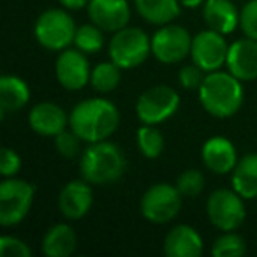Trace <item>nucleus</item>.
I'll return each instance as SVG.
<instances>
[{
    "label": "nucleus",
    "mask_w": 257,
    "mask_h": 257,
    "mask_svg": "<svg viewBox=\"0 0 257 257\" xmlns=\"http://www.w3.org/2000/svg\"><path fill=\"white\" fill-rule=\"evenodd\" d=\"M22 169V157L16 150L9 147L2 148V154H0V175L4 178H13L16 176Z\"/></svg>",
    "instance_id": "473e14b6"
},
{
    "label": "nucleus",
    "mask_w": 257,
    "mask_h": 257,
    "mask_svg": "<svg viewBox=\"0 0 257 257\" xmlns=\"http://www.w3.org/2000/svg\"><path fill=\"white\" fill-rule=\"evenodd\" d=\"M78 248V236L69 224H53L43 236L41 252L46 257H67Z\"/></svg>",
    "instance_id": "aec40b11"
},
{
    "label": "nucleus",
    "mask_w": 257,
    "mask_h": 257,
    "mask_svg": "<svg viewBox=\"0 0 257 257\" xmlns=\"http://www.w3.org/2000/svg\"><path fill=\"white\" fill-rule=\"evenodd\" d=\"M231 185L243 199H257V154H246L231 173Z\"/></svg>",
    "instance_id": "5701e85b"
},
{
    "label": "nucleus",
    "mask_w": 257,
    "mask_h": 257,
    "mask_svg": "<svg viewBox=\"0 0 257 257\" xmlns=\"http://www.w3.org/2000/svg\"><path fill=\"white\" fill-rule=\"evenodd\" d=\"M104 30L99 29L95 23H86L76 29V36H74V46L78 50H81L86 55H93L99 53L104 46Z\"/></svg>",
    "instance_id": "a878e982"
},
{
    "label": "nucleus",
    "mask_w": 257,
    "mask_h": 257,
    "mask_svg": "<svg viewBox=\"0 0 257 257\" xmlns=\"http://www.w3.org/2000/svg\"><path fill=\"white\" fill-rule=\"evenodd\" d=\"M30 100V86L23 78L4 74L0 78V113H16L23 109Z\"/></svg>",
    "instance_id": "412c9836"
},
{
    "label": "nucleus",
    "mask_w": 257,
    "mask_h": 257,
    "mask_svg": "<svg viewBox=\"0 0 257 257\" xmlns=\"http://www.w3.org/2000/svg\"><path fill=\"white\" fill-rule=\"evenodd\" d=\"M241 79L232 76L229 71L206 72L197 95L203 109L215 118H231L239 111L243 104Z\"/></svg>",
    "instance_id": "f03ea898"
},
{
    "label": "nucleus",
    "mask_w": 257,
    "mask_h": 257,
    "mask_svg": "<svg viewBox=\"0 0 257 257\" xmlns=\"http://www.w3.org/2000/svg\"><path fill=\"white\" fill-rule=\"evenodd\" d=\"M127 171V157L118 145L111 141L88 143L79 157V175L90 185H109Z\"/></svg>",
    "instance_id": "7ed1b4c3"
},
{
    "label": "nucleus",
    "mask_w": 257,
    "mask_h": 257,
    "mask_svg": "<svg viewBox=\"0 0 257 257\" xmlns=\"http://www.w3.org/2000/svg\"><path fill=\"white\" fill-rule=\"evenodd\" d=\"M36 197L34 183L22 178H4L0 183V224L4 227L18 225L30 213Z\"/></svg>",
    "instance_id": "0eeeda50"
},
{
    "label": "nucleus",
    "mask_w": 257,
    "mask_h": 257,
    "mask_svg": "<svg viewBox=\"0 0 257 257\" xmlns=\"http://www.w3.org/2000/svg\"><path fill=\"white\" fill-rule=\"evenodd\" d=\"M53 140H55V150L64 159H74L76 155H79V152H81L83 140L71 127L62 131L60 134H57Z\"/></svg>",
    "instance_id": "c85d7f7f"
},
{
    "label": "nucleus",
    "mask_w": 257,
    "mask_h": 257,
    "mask_svg": "<svg viewBox=\"0 0 257 257\" xmlns=\"http://www.w3.org/2000/svg\"><path fill=\"white\" fill-rule=\"evenodd\" d=\"M203 18L208 29L229 36L239 27V11L231 0H206L203 4Z\"/></svg>",
    "instance_id": "6ab92c4d"
},
{
    "label": "nucleus",
    "mask_w": 257,
    "mask_h": 257,
    "mask_svg": "<svg viewBox=\"0 0 257 257\" xmlns=\"http://www.w3.org/2000/svg\"><path fill=\"white\" fill-rule=\"evenodd\" d=\"M134 6L145 22L157 27L173 23L182 13L180 0H134Z\"/></svg>",
    "instance_id": "4be33fe9"
},
{
    "label": "nucleus",
    "mask_w": 257,
    "mask_h": 257,
    "mask_svg": "<svg viewBox=\"0 0 257 257\" xmlns=\"http://www.w3.org/2000/svg\"><path fill=\"white\" fill-rule=\"evenodd\" d=\"M162 252L168 257H201L204 252V243L192 225L178 224L164 236Z\"/></svg>",
    "instance_id": "a211bd4d"
},
{
    "label": "nucleus",
    "mask_w": 257,
    "mask_h": 257,
    "mask_svg": "<svg viewBox=\"0 0 257 257\" xmlns=\"http://www.w3.org/2000/svg\"><path fill=\"white\" fill-rule=\"evenodd\" d=\"M29 125L34 133L43 138H55L69 127V114L51 100L37 102L29 113Z\"/></svg>",
    "instance_id": "dca6fc26"
},
{
    "label": "nucleus",
    "mask_w": 257,
    "mask_h": 257,
    "mask_svg": "<svg viewBox=\"0 0 257 257\" xmlns=\"http://www.w3.org/2000/svg\"><path fill=\"white\" fill-rule=\"evenodd\" d=\"M206 0H180V4H182V8L185 9H197L199 6H203Z\"/></svg>",
    "instance_id": "f704fd0d"
},
{
    "label": "nucleus",
    "mask_w": 257,
    "mask_h": 257,
    "mask_svg": "<svg viewBox=\"0 0 257 257\" xmlns=\"http://www.w3.org/2000/svg\"><path fill=\"white\" fill-rule=\"evenodd\" d=\"M93 204V190L86 180H72L62 187L58 194V210L65 220H81Z\"/></svg>",
    "instance_id": "ddd939ff"
},
{
    "label": "nucleus",
    "mask_w": 257,
    "mask_h": 257,
    "mask_svg": "<svg viewBox=\"0 0 257 257\" xmlns=\"http://www.w3.org/2000/svg\"><path fill=\"white\" fill-rule=\"evenodd\" d=\"M227 53L229 44L225 41V36L217 30L206 29L192 37L190 57L194 64L199 65L204 72L220 71V67L225 65Z\"/></svg>",
    "instance_id": "9b49d317"
},
{
    "label": "nucleus",
    "mask_w": 257,
    "mask_h": 257,
    "mask_svg": "<svg viewBox=\"0 0 257 257\" xmlns=\"http://www.w3.org/2000/svg\"><path fill=\"white\" fill-rule=\"evenodd\" d=\"M88 18L104 32H118L131 22V6L127 0H90Z\"/></svg>",
    "instance_id": "4468645a"
},
{
    "label": "nucleus",
    "mask_w": 257,
    "mask_h": 257,
    "mask_svg": "<svg viewBox=\"0 0 257 257\" xmlns=\"http://www.w3.org/2000/svg\"><path fill=\"white\" fill-rule=\"evenodd\" d=\"M176 187L187 197L199 196L206 187V178L199 169H185L176 178Z\"/></svg>",
    "instance_id": "cd10ccee"
},
{
    "label": "nucleus",
    "mask_w": 257,
    "mask_h": 257,
    "mask_svg": "<svg viewBox=\"0 0 257 257\" xmlns=\"http://www.w3.org/2000/svg\"><path fill=\"white\" fill-rule=\"evenodd\" d=\"M183 194L171 183H155L148 187L140 201V211L150 224H168L175 220L183 206Z\"/></svg>",
    "instance_id": "423d86ee"
},
{
    "label": "nucleus",
    "mask_w": 257,
    "mask_h": 257,
    "mask_svg": "<svg viewBox=\"0 0 257 257\" xmlns=\"http://www.w3.org/2000/svg\"><path fill=\"white\" fill-rule=\"evenodd\" d=\"M109 60L120 69H136L152 55V37L138 27H125L113 34L107 44Z\"/></svg>",
    "instance_id": "20e7f679"
},
{
    "label": "nucleus",
    "mask_w": 257,
    "mask_h": 257,
    "mask_svg": "<svg viewBox=\"0 0 257 257\" xmlns=\"http://www.w3.org/2000/svg\"><path fill=\"white\" fill-rule=\"evenodd\" d=\"M225 67L241 81L257 79V41L243 37L229 44Z\"/></svg>",
    "instance_id": "f3484780"
},
{
    "label": "nucleus",
    "mask_w": 257,
    "mask_h": 257,
    "mask_svg": "<svg viewBox=\"0 0 257 257\" xmlns=\"http://www.w3.org/2000/svg\"><path fill=\"white\" fill-rule=\"evenodd\" d=\"M0 255L2 257H30L32 250L23 239L11 234H4L0 238Z\"/></svg>",
    "instance_id": "7c9ffc66"
},
{
    "label": "nucleus",
    "mask_w": 257,
    "mask_h": 257,
    "mask_svg": "<svg viewBox=\"0 0 257 257\" xmlns=\"http://www.w3.org/2000/svg\"><path fill=\"white\" fill-rule=\"evenodd\" d=\"M204 76H206V72H204L199 65H196V64L183 65V67L180 69V72H178V83H180V86H182L183 90H189V92H192V90H199Z\"/></svg>",
    "instance_id": "2f4dec72"
},
{
    "label": "nucleus",
    "mask_w": 257,
    "mask_h": 257,
    "mask_svg": "<svg viewBox=\"0 0 257 257\" xmlns=\"http://www.w3.org/2000/svg\"><path fill=\"white\" fill-rule=\"evenodd\" d=\"M246 253V243L238 232L227 231L215 239L211 246L213 257H243Z\"/></svg>",
    "instance_id": "bb28decb"
},
{
    "label": "nucleus",
    "mask_w": 257,
    "mask_h": 257,
    "mask_svg": "<svg viewBox=\"0 0 257 257\" xmlns=\"http://www.w3.org/2000/svg\"><path fill=\"white\" fill-rule=\"evenodd\" d=\"M243 201L245 199L234 189L213 190L206 201V215L210 224L222 232L239 229L246 218Z\"/></svg>",
    "instance_id": "1a4fd4ad"
},
{
    "label": "nucleus",
    "mask_w": 257,
    "mask_h": 257,
    "mask_svg": "<svg viewBox=\"0 0 257 257\" xmlns=\"http://www.w3.org/2000/svg\"><path fill=\"white\" fill-rule=\"evenodd\" d=\"M136 145L141 155L147 159H159L164 152L166 140L162 133L157 128V125L143 123L136 133Z\"/></svg>",
    "instance_id": "393cba45"
},
{
    "label": "nucleus",
    "mask_w": 257,
    "mask_h": 257,
    "mask_svg": "<svg viewBox=\"0 0 257 257\" xmlns=\"http://www.w3.org/2000/svg\"><path fill=\"white\" fill-rule=\"evenodd\" d=\"M239 29L243 36L257 41V0H248L239 11Z\"/></svg>",
    "instance_id": "c756f323"
},
{
    "label": "nucleus",
    "mask_w": 257,
    "mask_h": 257,
    "mask_svg": "<svg viewBox=\"0 0 257 257\" xmlns=\"http://www.w3.org/2000/svg\"><path fill=\"white\" fill-rule=\"evenodd\" d=\"M180 93L168 85L147 88L136 100V116L141 123L159 125L173 118L180 109Z\"/></svg>",
    "instance_id": "6e6552de"
},
{
    "label": "nucleus",
    "mask_w": 257,
    "mask_h": 257,
    "mask_svg": "<svg viewBox=\"0 0 257 257\" xmlns=\"http://www.w3.org/2000/svg\"><path fill=\"white\" fill-rule=\"evenodd\" d=\"M192 36L182 25H162L152 36V55L161 64H178L190 55Z\"/></svg>",
    "instance_id": "9d476101"
},
{
    "label": "nucleus",
    "mask_w": 257,
    "mask_h": 257,
    "mask_svg": "<svg viewBox=\"0 0 257 257\" xmlns=\"http://www.w3.org/2000/svg\"><path fill=\"white\" fill-rule=\"evenodd\" d=\"M55 74H57V81L60 83L62 88L71 90V92L85 88L92 76L86 53H83L78 48H67V50L60 51L57 62H55Z\"/></svg>",
    "instance_id": "f8f14e48"
},
{
    "label": "nucleus",
    "mask_w": 257,
    "mask_h": 257,
    "mask_svg": "<svg viewBox=\"0 0 257 257\" xmlns=\"http://www.w3.org/2000/svg\"><path fill=\"white\" fill-rule=\"evenodd\" d=\"M64 9H69V11H79V9L88 8L90 0H58Z\"/></svg>",
    "instance_id": "72a5a7b5"
},
{
    "label": "nucleus",
    "mask_w": 257,
    "mask_h": 257,
    "mask_svg": "<svg viewBox=\"0 0 257 257\" xmlns=\"http://www.w3.org/2000/svg\"><path fill=\"white\" fill-rule=\"evenodd\" d=\"M120 125V111L111 100L92 97L78 102L69 114V127L85 143L104 141L116 133Z\"/></svg>",
    "instance_id": "f257e3e1"
},
{
    "label": "nucleus",
    "mask_w": 257,
    "mask_h": 257,
    "mask_svg": "<svg viewBox=\"0 0 257 257\" xmlns=\"http://www.w3.org/2000/svg\"><path fill=\"white\" fill-rule=\"evenodd\" d=\"M76 23L64 9H46L34 23V37L48 51H64L74 44Z\"/></svg>",
    "instance_id": "39448f33"
},
{
    "label": "nucleus",
    "mask_w": 257,
    "mask_h": 257,
    "mask_svg": "<svg viewBox=\"0 0 257 257\" xmlns=\"http://www.w3.org/2000/svg\"><path fill=\"white\" fill-rule=\"evenodd\" d=\"M201 159L208 171L213 175H229L238 164V152L231 140L225 136H211L201 148Z\"/></svg>",
    "instance_id": "2eb2a0df"
},
{
    "label": "nucleus",
    "mask_w": 257,
    "mask_h": 257,
    "mask_svg": "<svg viewBox=\"0 0 257 257\" xmlns=\"http://www.w3.org/2000/svg\"><path fill=\"white\" fill-rule=\"evenodd\" d=\"M121 71L114 62H100L92 69L90 86L99 93H109L118 88L121 81Z\"/></svg>",
    "instance_id": "b1692460"
}]
</instances>
